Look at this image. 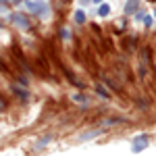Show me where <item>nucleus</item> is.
<instances>
[{"instance_id":"obj_8","label":"nucleus","mask_w":156,"mask_h":156,"mask_svg":"<svg viewBox=\"0 0 156 156\" xmlns=\"http://www.w3.org/2000/svg\"><path fill=\"white\" fill-rule=\"evenodd\" d=\"M98 17H106L108 12H110V6H108V4H100V9H98Z\"/></svg>"},{"instance_id":"obj_6","label":"nucleus","mask_w":156,"mask_h":156,"mask_svg":"<svg viewBox=\"0 0 156 156\" xmlns=\"http://www.w3.org/2000/svg\"><path fill=\"white\" fill-rule=\"evenodd\" d=\"M96 94L100 98H104V100H106V98H110V94H108V90L104 87V85H96Z\"/></svg>"},{"instance_id":"obj_7","label":"nucleus","mask_w":156,"mask_h":156,"mask_svg":"<svg viewBox=\"0 0 156 156\" xmlns=\"http://www.w3.org/2000/svg\"><path fill=\"white\" fill-rule=\"evenodd\" d=\"M119 123H127V119L115 117V119H106V121H102V125H119Z\"/></svg>"},{"instance_id":"obj_4","label":"nucleus","mask_w":156,"mask_h":156,"mask_svg":"<svg viewBox=\"0 0 156 156\" xmlns=\"http://www.w3.org/2000/svg\"><path fill=\"white\" fill-rule=\"evenodd\" d=\"M137 4H140V0H129V2L125 4V12H127V15H131V12L137 9Z\"/></svg>"},{"instance_id":"obj_15","label":"nucleus","mask_w":156,"mask_h":156,"mask_svg":"<svg viewBox=\"0 0 156 156\" xmlns=\"http://www.w3.org/2000/svg\"><path fill=\"white\" fill-rule=\"evenodd\" d=\"M154 17H156V9H154Z\"/></svg>"},{"instance_id":"obj_10","label":"nucleus","mask_w":156,"mask_h":156,"mask_svg":"<svg viewBox=\"0 0 156 156\" xmlns=\"http://www.w3.org/2000/svg\"><path fill=\"white\" fill-rule=\"evenodd\" d=\"M152 23H154V17H152V15L144 17V25H146V27H152Z\"/></svg>"},{"instance_id":"obj_13","label":"nucleus","mask_w":156,"mask_h":156,"mask_svg":"<svg viewBox=\"0 0 156 156\" xmlns=\"http://www.w3.org/2000/svg\"><path fill=\"white\" fill-rule=\"evenodd\" d=\"M0 108H6V102L4 100H0Z\"/></svg>"},{"instance_id":"obj_5","label":"nucleus","mask_w":156,"mask_h":156,"mask_svg":"<svg viewBox=\"0 0 156 156\" xmlns=\"http://www.w3.org/2000/svg\"><path fill=\"white\" fill-rule=\"evenodd\" d=\"M12 92H15V94H17L19 98H21L23 102H27V100H29V96H27V92H25V90H21V87H17V85H12Z\"/></svg>"},{"instance_id":"obj_14","label":"nucleus","mask_w":156,"mask_h":156,"mask_svg":"<svg viewBox=\"0 0 156 156\" xmlns=\"http://www.w3.org/2000/svg\"><path fill=\"white\" fill-rule=\"evenodd\" d=\"M94 2H96V4H102V0H94Z\"/></svg>"},{"instance_id":"obj_1","label":"nucleus","mask_w":156,"mask_h":156,"mask_svg":"<svg viewBox=\"0 0 156 156\" xmlns=\"http://www.w3.org/2000/svg\"><path fill=\"white\" fill-rule=\"evenodd\" d=\"M148 142H150V137L146 135V133H142V135H137L135 140H133V152H142L146 146H148Z\"/></svg>"},{"instance_id":"obj_2","label":"nucleus","mask_w":156,"mask_h":156,"mask_svg":"<svg viewBox=\"0 0 156 156\" xmlns=\"http://www.w3.org/2000/svg\"><path fill=\"white\" fill-rule=\"evenodd\" d=\"M12 21H15V25H21L23 29H29V27H31V21L25 17L23 12H17V15H12Z\"/></svg>"},{"instance_id":"obj_12","label":"nucleus","mask_w":156,"mask_h":156,"mask_svg":"<svg viewBox=\"0 0 156 156\" xmlns=\"http://www.w3.org/2000/svg\"><path fill=\"white\" fill-rule=\"evenodd\" d=\"M0 71H6V65L2 62V58H0Z\"/></svg>"},{"instance_id":"obj_9","label":"nucleus","mask_w":156,"mask_h":156,"mask_svg":"<svg viewBox=\"0 0 156 156\" xmlns=\"http://www.w3.org/2000/svg\"><path fill=\"white\" fill-rule=\"evenodd\" d=\"M75 23H85V12L83 11H77V12H75Z\"/></svg>"},{"instance_id":"obj_3","label":"nucleus","mask_w":156,"mask_h":156,"mask_svg":"<svg viewBox=\"0 0 156 156\" xmlns=\"http://www.w3.org/2000/svg\"><path fill=\"white\" fill-rule=\"evenodd\" d=\"M27 6H29L34 12H40V11H44V9H46V4H44V2H31V0L27 2Z\"/></svg>"},{"instance_id":"obj_11","label":"nucleus","mask_w":156,"mask_h":156,"mask_svg":"<svg viewBox=\"0 0 156 156\" xmlns=\"http://www.w3.org/2000/svg\"><path fill=\"white\" fill-rule=\"evenodd\" d=\"M73 100H75V102H87V96H73Z\"/></svg>"}]
</instances>
